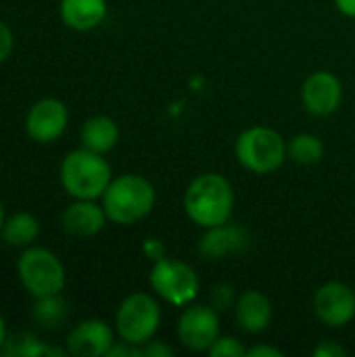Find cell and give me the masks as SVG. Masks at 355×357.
<instances>
[{
    "mask_svg": "<svg viewBox=\"0 0 355 357\" xmlns=\"http://www.w3.org/2000/svg\"><path fill=\"white\" fill-rule=\"evenodd\" d=\"M4 220H6V215H4V205H2V201H0V232H2Z\"/></svg>",
    "mask_w": 355,
    "mask_h": 357,
    "instance_id": "obj_31",
    "label": "cell"
},
{
    "mask_svg": "<svg viewBox=\"0 0 355 357\" xmlns=\"http://www.w3.org/2000/svg\"><path fill=\"white\" fill-rule=\"evenodd\" d=\"M247 245H249L247 230L226 222L213 228H205V234L199 241V253L205 259H226L230 255L243 253Z\"/></svg>",
    "mask_w": 355,
    "mask_h": 357,
    "instance_id": "obj_14",
    "label": "cell"
},
{
    "mask_svg": "<svg viewBox=\"0 0 355 357\" xmlns=\"http://www.w3.org/2000/svg\"><path fill=\"white\" fill-rule=\"evenodd\" d=\"M184 211L201 228L230 222L234 211V190L220 174L197 176L184 192Z\"/></svg>",
    "mask_w": 355,
    "mask_h": 357,
    "instance_id": "obj_1",
    "label": "cell"
},
{
    "mask_svg": "<svg viewBox=\"0 0 355 357\" xmlns=\"http://www.w3.org/2000/svg\"><path fill=\"white\" fill-rule=\"evenodd\" d=\"M236 293L230 284H216L211 289V295H209V305L216 310V312H226L230 307L236 305Z\"/></svg>",
    "mask_w": 355,
    "mask_h": 357,
    "instance_id": "obj_22",
    "label": "cell"
},
{
    "mask_svg": "<svg viewBox=\"0 0 355 357\" xmlns=\"http://www.w3.org/2000/svg\"><path fill=\"white\" fill-rule=\"evenodd\" d=\"M289 159L299 165H316L324 157V144L314 134H297L287 146Z\"/></svg>",
    "mask_w": 355,
    "mask_h": 357,
    "instance_id": "obj_20",
    "label": "cell"
},
{
    "mask_svg": "<svg viewBox=\"0 0 355 357\" xmlns=\"http://www.w3.org/2000/svg\"><path fill=\"white\" fill-rule=\"evenodd\" d=\"M234 312L239 326L249 335L264 333L272 322V303L262 291H245L239 295Z\"/></svg>",
    "mask_w": 355,
    "mask_h": 357,
    "instance_id": "obj_15",
    "label": "cell"
},
{
    "mask_svg": "<svg viewBox=\"0 0 355 357\" xmlns=\"http://www.w3.org/2000/svg\"><path fill=\"white\" fill-rule=\"evenodd\" d=\"M318 320L331 328H343L355 318V291L345 282H326L314 295Z\"/></svg>",
    "mask_w": 355,
    "mask_h": 357,
    "instance_id": "obj_10",
    "label": "cell"
},
{
    "mask_svg": "<svg viewBox=\"0 0 355 357\" xmlns=\"http://www.w3.org/2000/svg\"><path fill=\"white\" fill-rule=\"evenodd\" d=\"M4 354L21 357H38V356H52V354H67V351H56L48 345H44L40 339L27 333H19L13 339H6V345L2 347Z\"/></svg>",
    "mask_w": 355,
    "mask_h": 357,
    "instance_id": "obj_21",
    "label": "cell"
},
{
    "mask_svg": "<svg viewBox=\"0 0 355 357\" xmlns=\"http://www.w3.org/2000/svg\"><path fill=\"white\" fill-rule=\"evenodd\" d=\"M40 236V220L29 211H17L4 220L0 238L10 247H29Z\"/></svg>",
    "mask_w": 355,
    "mask_h": 357,
    "instance_id": "obj_18",
    "label": "cell"
},
{
    "mask_svg": "<svg viewBox=\"0 0 355 357\" xmlns=\"http://www.w3.org/2000/svg\"><path fill=\"white\" fill-rule=\"evenodd\" d=\"M140 354L144 357H172L174 356V349L161 341H146L144 345H140Z\"/></svg>",
    "mask_w": 355,
    "mask_h": 357,
    "instance_id": "obj_25",
    "label": "cell"
},
{
    "mask_svg": "<svg viewBox=\"0 0 355 357\" xmlns=\"http://www.w3.org/2000/svg\"><path fill=\"white\" fill-rule=\"evenodd\" d=\"M220 312L211 305H190L178 320V339L190 351H209L220 339Z\"/></svg>",
    "mask_w": 355,
    "mask_h": 357,
    "instance_id": "obj_9",
    "label": "cell"
},
{
    "mask_svg": "<svg viewBox=\"0 0 355 357\" xmlns=\"http://www.w3.org/2000/svg\"><path fill=\"white\" fill-rule=\"evenodd\" d=\"M314 357H345L347 356V351H345V347H341L339 343H335V341H322L320 345H316V349H314Z\"/></svg>",
    "mask_w": 355,
    "mask_h": 357,
    "instance_id": "obj_26",
    "label": "cell"
},
{
    "mask_svg": "<svg viewBox=\"0 0 355 357\" xmlns=\"http://www.w3.org/2000/svg\"><path fill=\"white\" fill-rule=\"evenodd\" d=\"M249 357H282V351L270 345H255L251 349H247Z\"/></svg>",
    "mask_w": 355,
    "mask_h": 357,
    "instance_id": "obj_28",
    "label": "cell"
},
{
    "mask_svg": "<svg viewBox=\"0 0 355 357\" xmlns=\"http://www.w3.org/2000/svg\"><path fill=\"white\" fill-rule=\"evenodd\" d=\"M234 153L239 163L253 174H272L289 157L285 138L266 126L245 130L236 140Z\"/></svg>",
    "mask_w": 355,
    "mask_h": 357,
    "instance_id": "obj_5",
    "label": "cell"
},
{
    "mask_svg": "<svg viewBox=\"0 0 355 357\" xmlns=\"http://www.w3.org/2000/svg\"><path fill=\"white\" fill-rule=\"evenodd\" d=\"M17 276L21 287L33 299L61 295L67 284V272L61 257L46 249L29 245L17 259Z\"/></svg>",
    "mask_w": 355,
    "mask_h": 357,
    "instance_id": "obj_4",
    "label": "cell"
},
{
    "mask_svg": "<svg viewBox=\"0 0 355 357\" xmlns=\"http://www.w3.org/2000/svg\"><path fill=\"white\" fill-rule=\"evenodd\" d=\"M80 140H82L84 149L100 153V155H107L119 142V128H117V123L111 117L94 115V117H88L82 123Z\"/></svg>",
    "mask_w": 355,
    "mask_h": 357,
    "instance_id": "obj_17",
    "label": "cell"
},
{
    "mask_svg": "<svg viewBox=\"0 0 355 357\" xmlns=\"http://www.w3.org/2000/svg\"><path fill=\"white\" fill-rule=\"evenodd\" d=\"M301 100L308 113L316 117L333 115L343 100V86L339 77L331 71H316L312 73L301 88Z\"/></svg>",
    "mask_w": 355,
    "mask_h": 357,
    "instance_id": "obj_12",
    "label": "cell"
},
{
    "mask_svg": "<svg viewBox=\"0 0 355 357\" xmlns=\"http://www.w3.org/2000/svg\"><path fill=\"white\" fill-rule=\"evenodd\" d=\"M115 343V331L98 318L77 322L65 341V351L75 357H105Z\"/></svg>",
    "mask_w": 355,
    "mask_h": 357,
    "instance_id": "obj_11",
    "label": "cell"
},
{
    "mask_svg": "<svg viewBox=\"0 0 355 357\" xmlns=\"http://www.w3.org/2000/svg\"><path fill=\"white\" fill-rule=\"evenodd\" d=\"M335 4H337V8H339L343 15L355 19V0H335Z\"/></svg>",
    "mask_w": 355,
    "mask_h": 357,
    "instance_id": "obj_29",
    "label": "cell"
},
{
    "mask_svg": "<svg viewBox=\"0 0 355 357\" xmlns=\"http://www.w3.org/2000/svg\"><path fill=\"white\" fill-rule=\"evenodd\" d=\"M69 126V109L63 100L46 96L36 100L25 115V134L38 144L56 142Z\"/></svg>",
    "mask_w": 355,
    "mask_h": 357,
    "instance_id": "obj_8",
    "label": "cell"
},
{
    "mask_svg": "<svg viewBox=\"0 0 355 357\" xmlns=\"http://www.w3.org/2000/svg\"><path fill=\"white\" fill-rule=\"evenodd\" d=\"M161 326V307L149 293L128 295L115 314V333L132 345H144Z\"/></svg>",
    "mask_w": 355,
    "mask_h": 357,
    "instance_id": "obj_6",
    "label": "cell"
},
{
    "mask_svg": "<svg viewBox=\"0 0 355 357\" xmlns=\"http://www.w3.org/2000/svg\"><path fill=\"white\" fill-rule=\"evenodd\" d=\"M109 218L105 207L90 199H73L61 213V228L75 238H90L103 232Z\"/></svg>",
    "mask_w": 355,
    "mask_h": 357,
    "instance_id": "obj_13",
    "label": "cell"
},
{
    "mask_svg": "<svg viewBox=\"0 0 355 357\" xmlns=\"http://www.w3.org/2000/svg\"><path fill=\"white\" fill-rule=\"evenodd\" d=\"M61 21L75 31L96 29L107 17V0H61Z\"/></svg>",
    "mask_w": 355,
    "mask_h": 357,
    "instance_id": "obj_16",
    "label": "cell"
},
{
    "mask_svg": "<svg viewBox=\"0 0 355 357\" xmlns=\"http://www.w3.org/2000/svg\"><path fill=\"white\" fill-rule=\"evenodd\" d=\"M59 180L63 190L71 199H103L107 186L113 180L109 161L84 146L69 151L59 167Z\"/></svg>",
    "mask_w": 355,
    "mask_h": 357,
    "instance_id": "obj_2",
    "label": "cell"
},
{
    "mask_svg": "<svg viewBox=\"0 0 355 357\" xmlns=\"http://www.w3.org/2000/svg\"><path fill=\"white\" fill-rule=\"evenodd\" d=\"M69 316L67 303L61 295H50V297H40L36 299L33 305V320L38 326L46 331H56L65 324Z\"/></svg>",
    "mask_w": 355,
    "mask_h": 357,
    "instance_id": "obj_19",
    "label": "cell"
},
{
    "mask_svg": "<svg viewBox=\"0 0 355 357\" xmlns=\"http://www.w3.org/2000/svg\"><path fill=\"white\" fill-rule=\"evenodd\" d=\"M207 354L211 357H245L247 349L234 337H220Z\"/></svg>",
    "mask_w": 355,
    "mask_h": 357,
    "instance_id": "obj_23",
    "label": "cell"
},
{
    "mask_svg": "<svg viewBox=\"0 0 355 357\" xmlns=\"http://www.w3.org/2000/svg\"><path fill=\"white\" fill-rule=\"evenodd\" d=\"M157 201L155 186L138 174H121L111 180L103 195V207L109 222L117 226H132L144 220Z\"/></svg>",
    "mask_w": 355,
    "mask_h": 357,
    "instance_id": "obj_3",
    "label": "cell"
},
{
    "mask_svg": "<svg viewBox=\"0 0 355 357\" xmlns=\"http://www.w3.org/2000/svg\"><path fill=\"white\" fill-rule=\"evenodd\" d=\"M149 282L161 299L176 307L192 303L199 295L197 272L180 259L159 257L149 274Z\"/></svg>",
    "mask_w": 355,
    "mask_h": 357,
    "instance_id": "obj_7",
    "label": "cell"
},
{
    "mask_svg": "<svg viewBox=\"0 0 355 357\" xmlns=\"http://www.w3.org/2000/svg\"><path fill=\"white\" fill-rule=\"evenodd\" d=\"M136 356H142L140 354V347L138 345H132V343H128V341H115L113 343V347L109 349V354L107 357H136Z\"/></svg>",
    "mask_w": 355,
    "mask_h": 357,
    "instance_id": "obj_27",
    "label": "cell"
},
{
    "mask_svg": "<svg viewBox=\"0 0 355 357\" xmlns=\"http://www.w3.org/2000/svg\"><path fill=\"white\" fill-rule=\"evenodd\" d=\"M13 50H15V36H13V29L0 19V65H2L4 61L10 59Z\"/></svg>",
    "mask_w": 355,
    "mask_h": 357,
    "instance_id": "obj_24",
    "label": "cell"
},
{
    "mask_svg": "<svg viewBox=\"0 0 355 357\" xmlns=\"http://www.w3.org/2000/svg\"><path fill=\"white\" fill-rule=\"evenodd\" d=\"M6 339H8V331H6V322H4V318L0 314V351L6 345Z\"/></svg>",
    "mask_w": 355,
    "mask_h": 357,
    "instance_id": "obj_30",
    "label": "cell"
}]
</instances>
